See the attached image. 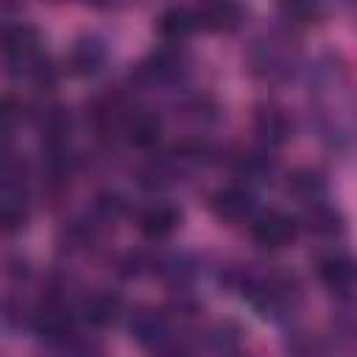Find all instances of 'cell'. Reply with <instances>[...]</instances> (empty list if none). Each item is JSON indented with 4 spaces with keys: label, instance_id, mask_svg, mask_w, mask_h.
<instances>
[{
    "label": "cell",
    "instance_id": "cell-1",
    "mask_svg": "<svg viewBox=\"0 0 357 357\" xmlns=\"http://www.w3.org/2000/svg\"><path fill=\"white\" fill-rule=\"evenodd\" d=\"M312 103L315 120L324 131V139L346 151L357 142V98L346 64L337 56H324L312 75Z\"/></svg>",
    "mask_w": 357,
    "mask_h": 357
},
{
    "label": "cell",
    "instance_id": "cell-2",
    "mask_svg": "<svg viewBox=\"0 0 357 357\" xmlns=\"http://www.w3.org/2000/svg\"><path fill=\"white\" fill-rule=\"evenodd\" d=\"M293 61H296L293 45L287 39L276 36V33L262 36L251 47V64H254L251 70L262 78H271V81L273 78H287L290 70H293Z\"/></svg>",
    "mask_w": 357,
    "mask_h": 357
},
{
    "label": "cell",
    "instance_id": "cell-3",
    "mask_svg": "<svg viewBox=\"0 0 357 357\" xmlns=\"http://www.w3.org/2000/svg\"><path fill=\"white\" fill-rule=\"evenodd\" d=\"M296 231H298L296 218L282 209H268L257 215L251 223V237L262 248H284L296 240Z\"/></svg>",
    "mask_w": 357,
    "mask_h": 357
},
{
    "label": "cell",
    "instance_id": "cell-4",
    "mask_svg": "<svg viewBox=\"0 0 357 357\" xmlns=\"http://www.w3.org/2000/svg\"><path fill=\"white\" fill-rule=\"evenodd\" d=\"M209 209L223 223H243V220H248L254 215V195L243 184L220 187V190L212 192Z\"/></svg>",
    "mask_w": 357,
    "mask_h": 357
},
{
    "label": "cell",
    "instance_id": "cell-5",
    "mask_svg": "<svg viewBox=\"0 0 357 357\" xmlns=\"http://www.w3.org/2000/svg\"><path fill=\"white\" fill-rule=\"evenodd\" d=\"M318 279L332 293L357 290V259L351 254H329L318 262Z\"/></svg>",
    "mask_w": 357,
    "mask_h": 357
},
{
    "label": "cell",
    "instance_id": "cell-6",
    "mask_svg": "<svg viewBox=\"0 0 357 357\" xmlns=\"http://www.w3.org/2000/svg\"><path fill=\"white\" fill-rule=\"evenodd\" d=\"M254 131H257V137H259V142L265 148H279V145H284L290 139L293 126H290V120H287V114L282 109L259 106L257 114H254Z\"/></svg>",
    "mask_w": 357,
    "mask_h": 357
},
{
    "label": "cell",
    "instance_id": "cell-7",
    "mask_svg": "<svg viewBox=\"0 0 357 357\" xmlns=\"http://www.w3.org/2000/svg\"><path fill=\"white\" fill-rule=\"evenodd\" d=\"M178 223H181L178 206L165 204V201L162 204H151V206H145L139 212V231L145 237H151V240H162V237L173 234L178 229Z\"/></svg>",
    "mask_w": 357,
    "mask_h": 357
},
{
    "label": "cell",
    "instance_id": "cell-8",
    "mask_svg": "<svg viewBox=\"0 0 357 357\" xmlns=\"http://www.w3.org/2000/svg\"><path fill=\"white\" fill-rule=\"evenodd\" d=\"M103 61H106V47H103V42L98 36L78 39L73 45V50H70V59H67V64H70V70L75 75H92V73H98L103 67Z\"/></svg>",
    "mask_w": 357,
    "mask_h": 357
},
{
    "label": "cell",
    "instance_id": "cell-9",
    "mask_svg": "<svg viewBox=\"0 0 357 357\" xmlns=\"http://www.w3.org/2000/svg\"><path fill=\"white\" fill-rule=\"evenodd\" d=\"M284 190H287V195H293L296 201H301V204L310 206V204L324 201L326 181H324V176H321L318 170H312V167H298V170H293V173L287 176Z\"/></svg>",
    "mask_w": 357,
    "mask_h": 357
},
{
    "label": "cell",
    "instance_id": "cell-10",
    "mask_svg": "<svg viewBox=\"0 0 357 357\" xmlns=\"http://www.w3.org/2000/svg\"><path fill=\"white\" fill-rule=\"evenodd\" d=\"M243 22V8L237 3H209L198 11V25L212 33H229Z\"/></svg>",
    "mask_w": 357,
    "mask_h": 357
},
{
    "label": "cell",
    "instance_id": "cell-11",
    "mask_svg": "<svg viewBox=\"0 0 357 357\" xmlns=\"http://www.w3.org/2000/svg\"><path fill=\"white\" fill-rule=\"evenodd\" d=\"M156 28H159V33H162L165 39L181 42V39H187V36H190L195 28H201V25H198V14H195V11L181 8V6H170V8H165V11L159 14Z\"/></svg>",
    "mask_w": 357,
    "mask_h": 357
},
{
    "label": "cell",
    "instance_id": "cell-12",
    "mask_svg": "<svg viewBox=\"0 0 357 357\" xmlns=\"http://www.w3.org/2000/svg\"><path fill=\"white\" fill-rule=\"evenodd\" d=\"M33 329L47 340H64L70 332V312L61 304L47 301L33 312Z\"/></svg>",
    "mask_w": 357,
    "mask_h": 357
},
{
    "label": "cell",
    "instance_id": "cell-13",
    "mask_svg": "<svg viewBox=\"0 0 357 357\" xmlns=\"http://www.w3.org/2000/svg\"><path fill=\"white\" fill-rule=\"evenodd\" d=\"M123 131H126V139L134 148H151L162 137V120L156 114H151V112H137V114H131L126 120Z\"/></svg>",
    "mask_w": 357,
    "mask_h": 357
},
{
    "label": "cell",
    "instance_id": "cell-14",
    "mask_svg": "<svg viewBox=\"0 0 357 357\" xmlns=\"http://www.w3.org/2000/svg\"><path fill=\"white\" fill-rule=\"evenodd\" d=\"M0 215H3V226L6 231H14L25 223L28 212H25V195H22V187L14 181L11 173H6V181H3V201H0Z\"/></svg>",
    "mask_w": 357,
    "mask_h": 357
},
{
    "label": "cell",
    "instance_id": "cell-15",
    "mask_svg": "<svg viewBox=\"0 0 357 357\" xmlns=\"http://www.w3.org/2000/svg\"><path fill=\"white\" fill-rule=\"evenodd\" d=\"M142 73L151 81H176L184 73V53L181 50H173V47H162V50H156L148 59V64L142 67Z\"/></svg>",
    "mask_w": 357,
    "mask_h": 357
},
{
    "label": "cell",
    "instance_id": "cell-16",
    "mask_svg": "<svg viewBox=\"0 0 357 357\" xmlns=\"http://www.w3.org/2000/svg\"><path fill=\"white\" fill-rule=\"evenodd\" d=\"M304 223L312 234H324V237H332V234H340L346 229V220L343 215L332 206V204H310L307 206V215H304Z\"/></svg>",
    "mask_w": 357,
    "mask_h": 357
},
{
    "label": "cell",
    "instance_id": "cell-17",
    "mask_svg": "<svg viewBox=\"0 0 357 357\" xmlns=\"http://www.w3.org/2000/svg\"><path fill=\"white\" fill-rule=\"evenodd\" d=\"M120 310H123V301H120V296H114V293H95V296H89L86 304H84V315H86V321L95 324V326H109V324H114V321L120 318Z\"/></svg>",
    "mask_w": 357,
    "mask_h": 357
},
{
    "label": "cell",
    "instance_id": "cell-18",
    "mask_svg": "<svg viewBox=\"0 0 357 357\" xmlns=\"http://www.w3.org/2000/svg\"><path fill=\"white\" fill-rule=\"evenodd\" d=\"M131 332H134V337H137L139 343L156 346V343H162V340L167 337V324H165V318H162L159 312L145 310V312H139V315L131 321Z\"/></svg>",
    "mask_w": 357,
    "mask_h": 357
},
{
    "label": "cell",
    "instance_id": "cell-19",
    "mask_svg": "<svg viewBox=\"0 0 357 357\" xmlns=\"http://www.w3.org/2000/svg\"><path fill=\"white\" fill-rule=\"evenodd\" d=\"M271 170H273V162L265 153H243L234 165V173L243 181H265Z\"/></svg>",
    "mask_w": 357,
    "mask_h": 357
},
{
    "label": "cell",
    "instance_id": "cell-20",
    "mask_svg": "<svg viewBox=\"0 0 357 357\" xmlns=\"http://www.w3.org/2000/svg\"><path fill=\"white\" fill-rule=\"evenodd\" d=\"M321 6H312V3H290V6H282V17L287 20V25H315L321 20Z\"/></svg>",
    "mask_w": 357,
    "mask_h": 357
},
{
    "label": "cell",
    "instance_id": "cell-21",
    "mask_svg": "<svg viewBox=\"0 0 357 357\" xmlns=\"http://www.w3.org/2000/svg\"><path fill=\"white\" fill-rule=\"evenodd\" d=\"M123 209H126V204L120 195H100L98 198V212L103 215V220H117L123 215Z\"/></svg>",
    "mask_w": 357,
    "mask_h": 357
}]
</instances>
